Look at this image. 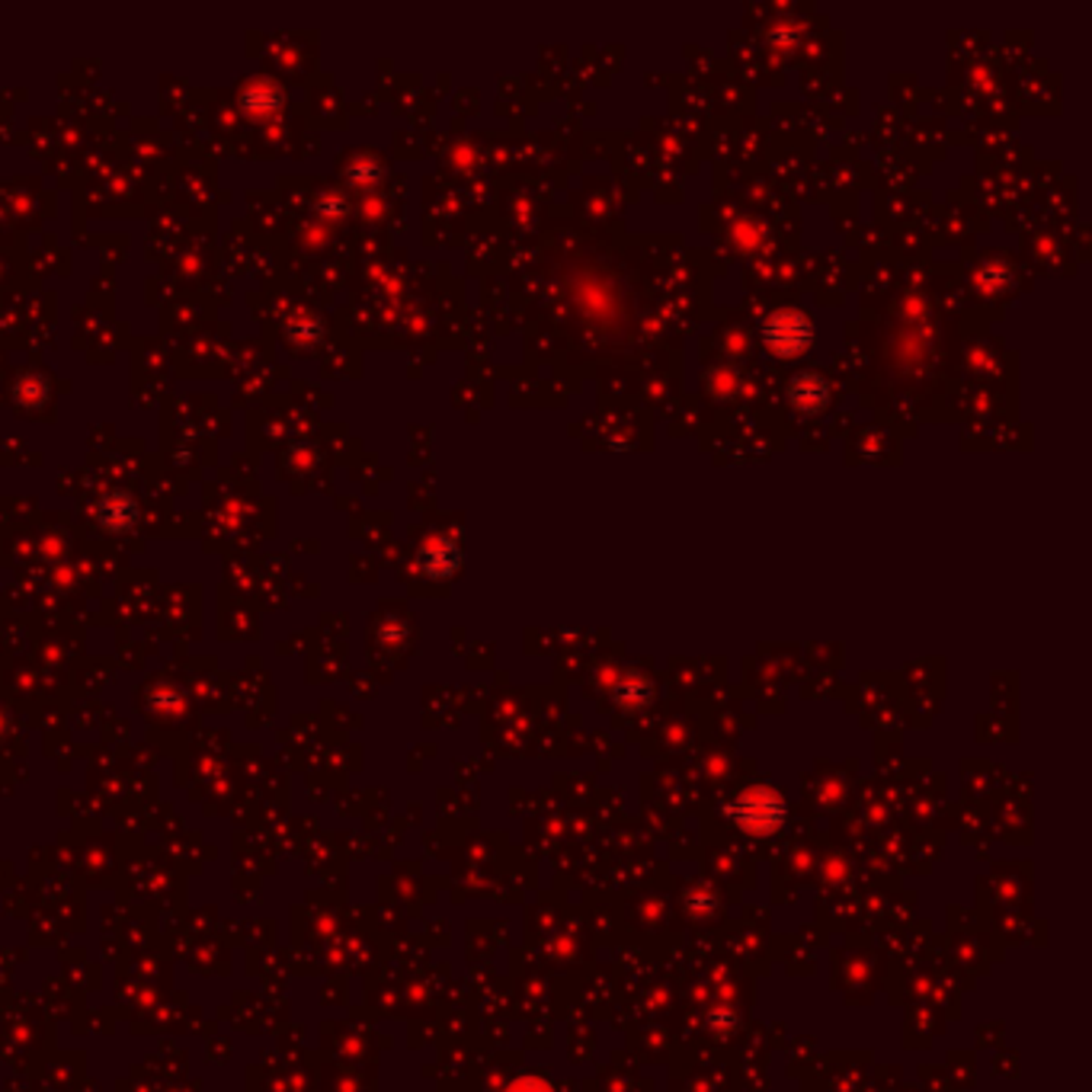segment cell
Wrapping results in <instances>:
<instances>
[{"label": "cell", "instance_id": "1", "mask_svg": "<svg viewBox=\"0 0 1092 1092\" xmlns=\"http://www.w3.org/2000/svg\"><path fill=\"white\" fill-rule=\"evenodd\" d=\"M782 802L776 798V795H769V792H750V795H743L737 805H734V818H737V823H743L747 829H760V833H766V829H772L779 820H782Z\"/></svg>", "mask_w": 1092, "mask_h": 1092}, {"label": "cell", "instance_id": "2", "mask_svg": "<svg viewBox=\"0 0 1092 1092\" xmlns=\"http://www.w3.org/2000/svg\"><path fill=\"white\" fill-rule=\"evenodd\" d=\"M766 340L779 353H798L811 340V327L802 314H776L766 327Z\"/></svg>", "mask_w": 1092, "mask_h": 1092}, {"label": "cell", "instance_id": "3", "mask_svg": "<svg viewBox=\"0 0 1092 1092\" xmlns=\"http://www.w3.org/2000/svg\"><path fill=\"white\" fill-rule=\"evenodd\" d=\"M507 1092H551V1090H548L545 1083H539V1080H520V1083H513Z\"/></svg>", "mask_w": 1092, "mask_h": 1092}]
</instances>
